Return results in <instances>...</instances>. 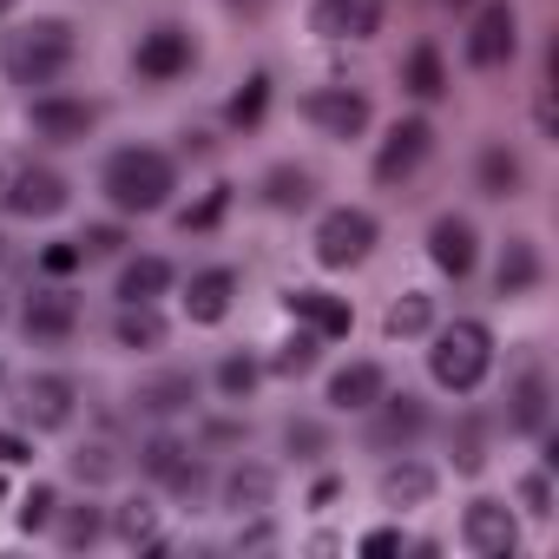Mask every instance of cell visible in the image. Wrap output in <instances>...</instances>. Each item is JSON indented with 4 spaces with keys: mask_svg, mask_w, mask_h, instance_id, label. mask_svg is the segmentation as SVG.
<instances>
[{
    "mask_svg": "<svg viewBox=\"0 0 559 559\" xmlns=\"http://www.w3.org/2000/svg\"><path fill=\"white\" fill-rule=\"evenodd\" d=\"M546 421H552L546 362H520L513 382H507V428H513V435H546Z\"/></svg>",
    "mask_w": 559,
    "mask_h": 559,
    "instance_id": "obj_19",
    "label": "cell"
},
{
    "mask_svg": "<svg viewBox=\"0 0 559 559\" xmlns=\"http://www.w3.org/2000/svg\"><path fill=\"white\" fill-rule=\"evenodd\" d=\"M53 539H60V552H93V546L106 539V507H93V500L60 507V513H53Z\"/></svg>",
    "mask_w": 559,
    "mask_h": 559,
    "instance_id": "obj_33",
    "label": "cell"
},
{
    "mask_svg": "<svg viewBox=\"0 0 559 559\" xmlns=\"http://www.w3.org/2000/svg\"><path fill=\"white\" fill-rule=\"evenodd\" d=\"M73 204V185L53 171V165H14L0 178V211L8 217H27V224H47Z\"/></svg>",
    "mask_w": 559,
    "mask_h": 559,
    "instance_id": "obj_6",
    "label": "cell"
},
{
    "mask_svg": "<svg viewBox=\"0 0 559 559\" xmlns=\"http://www.w3.org/2000/svg\"><path fill=\"white\" fill-rule=\"evenodd\" d=\"M382 21H389V0H317L310 8V34H323V40H376L382 34Z\"/></svg>",
    "mask_w": 559,
    "mask_h": 559,
    "instance_id": "obj_15",
    "label": "cell"
},
{
    "mask_svg": "<svg viewBox=\"0 0 559 559\" xmlns=\"http://www.w3.org/2000/svg\"><path fill=\"white\" fill-rule=\"evenodd\" d=\"M428 263H435L441 276H454V284H467L474 263H480V230H474L461 211H441V217L428 224Z\"/></svg>",
    "mask_w": 559,
    "mask_h": 559,
    "instance_id": "obj_16",
    "label": "cell"
},
{
    "mask_svg": "<svg viewBox=\"0 0 559 559\" xmlns=\"http://www.w3.org/2000/svg\"><path fill=\"white\" fill-rule=\"evenodd\" d=\"M211 382H217V395H224V402H250V395H257V382H263V362H257L250 349H230V356H217Z\"/></svg>",
    "mask_w": 559,
    "mask_h": 559,
    "instance_id": "obj_34",
    "label": "cell"
},
{
    "mask_svg": "<svg viewBox=\"0 0 559 559\" xmlns=\"http://www.w3.org/2000/svg\"><path fill=\"white\" fill-rule=\"evenodd\" d=\"M185 454H191V448H185L178 435H165V428H158V435H145V448H139V474L165 487V480H171V474L185 467Z\"/></svg>",
    "mask_w": 559,
    "mask_h": 559,
    "instance_id": "obj_38",
    "label": "cell"
},
{
    "mask_svg": "<svg viewBox=\"0 0 559 559\" xmlns=\"http://www.w3.org/2000/svg\"><path fill=\"white\" fill-rule=\"evenodd\" d=\"M250 428L243 421H204V448H230V441H243Z\"/></svg>",
    "mask_w": 559,
    "mask_h": 559,
    "instance_id": "obj_50",
    "label": "cell"
},
{
    "mask_svg": "<svg viewBox=\"0 0 559 559\" xmlns=\"http://www.w3.org/2000/svg\"><path fill=\"white\" fill-rule=\"evenodd\" d=\"M474 185H480V198H520L526 191V165H520V152L513 145H480V158H474Z\"/></svg>",
    "mask_w": 559,
    "mask_h": 559,
    "instance_id": "obj_28",
    "label": "cell"
},
{
    "mask_svg": "<svg viewBox=\"0 0 559 559\" xmlns=\"http://www.w3.org/2000/svg\"><path fill=\"white\" fill-rule=\"evenodd\" d=\"M21 330H27V343H47V349L73 343V330H80V297L53 276L47 290H34V297L21 304Z\"/></svg>",
    "mask_w": 559,
    "mask_h": 559,
    "instance_id": "obj_14",
    "label": "cell"
},
{
    "mask_svg": "<svg viewBox=\"0 0 559 559\" xmlns=\"http://www.w3.org/2000/svg\"><path fill=\"white\" fill-rule=\"evenodd\" d=\"M362 415H369V428H362V448H369V454H402V448H415V441L428 435V421H435V415H428V402H421V395H408V389H402V395H389V389H382Z\"/></svg>",
    "mask_w": 559,
    "mask_h": 559,
    "instance_id": "obj_5",
    "label": "cell"
},
{
    "mask_svg": "<svg viewBox=\"0 0 559 559\" xmlns=\"http://www.w3.org/2000/svg\"><path fill=\"white\" fill-rule=\"evenodd\" d=\"M382 389H389V369H382V362H343V369L330 376V408H336V415H362Z\"/></svg>",
    "mask_w": 559,
    "mask_h": 559,
    "instance_id": "obj_26",
    "label": "cell"
},
{
    "mask_svg": "<svg viewBox=\"0 0 559 559\" xmlns=\"http://www.w3.org/2000/svg\"><path fill=\"white\" fill-rule=\"evenodd\" d=\"M0 263H8V237H0Z\"/></svg>",
    "mask_w": 559,
    "mask_h": 559,
    "instance_id": "obj_54",
    "label": "cell"
},
{
    "mask_svg": "<svg viewBox=\"0 0 559 559\" xmlns=\"http://www.w3.org/2000/svg\"><path fill=\"white\" fill-rule=\"evenodd\" d=\"M441 8H467V0H441Z\"/></svg>",
    "mask_w": 559,
    "mask_h": 559,
    "instance_id": "obj_55",
    "label": "cell"
},
{
    "mask_svg": "<svg viewBox=\"0 0 559 559\" xmlns=\"http://www.w3.org/2000/svg\"><path fill=\"white\" fill-rule=\"evenodd\" d=\"M0 323H8V304H0Z\"/></svg>",
    "mask_w": 559,
    "mask_h": 559,
    "instance_id": "obj_57",
    "label": "cell"
},
{
    "mask_svg": "<svg viewBox=\"0 0 559 559\" xmlns=\"http://www.w3.org/2000/svg\"><path fill=\"white\" fill-rule=\"evenodd\" d=\"M428 336H435V349H428L435 389L474 395V389L487 382V369H493V330H487L480 317H454V323H441V330H428Z\"/></svg>",
    "mask_w": 559,
    "mask_h": 559,
    "instance_id": "obj_3",
    "label": "cell"
},
{
    "mask_svg": "<svg viewBox=\"0 0 559 559\" xmlns=\"http://www.w3.org/2000/svg\"><path fill=\"white\" fill-rule=\"evenodd\" d=\"M376 237H382L376 211H362V204H336V211H323V217H317L310 250H317V263H323V270H356V263H369Z\"/></svg>",
    "mask_w": 559,
    "mask_h": 559,
    "instance_id": "obj_4",
    "label": "cell"
},
{
    "mask_svg": "<svg viewBox=\"0 0 559 559\" xmlns=\"http://www.w3.org/2000/svg\"><path fill=\"white\" fill-rule=\"evenodd\" d=\"M336 493H343V480H336V474H323V480H317V487H310V507H330V500H336Z\"/></svg>",
    "mask_w": 559,
    "mask_h": 559,
    "instance_id": "obj_51",
    "label": "cell"
},
{
    "mask_svg": "<svg viewBox=\"0 0 559 559\" xmlns=\"http://www.w3.org/2000/svg\"><path fill=\"white\" fill-rule=\"evenodd\" d=\"M513 53H520L513 0H487V8L474 14V27H467V67L474 73H500V67H513Z\"/></svg>",
    "mask_w": 559,
    "mask_h": 559,
    "instance_id": "obj_10",
    "label": "cell"
},
{
    "mask_svg": "<svg viewBox=\"0 0 559 559\" xmlns=\"http://www.w3.org/2000/svg\"><path fill=\"white\" fill-rule=\"evenodd\" d=\"M237 290H243V276H237L230 263H204V270H191V284H185V317H191L198 330H211V323L230 317Z\"/></svg>",
    "mask_w": 559,
    "mask_h": 559,
    "instance_id": "obj_21",
    "label": "cell"
},
{
    "mask_svg": "<svg viewBox=\"0 0 559 559\" xmlns=\"http://www.w3.org/2000/svg\"><path fill=\"white\" fill-rule=\"evenodd\" d=\"M80 263H86L80 237H60V243H47V250H40V270H47V276H73Z\"/></svg>",
    "mask_w": 559,
    "mask_h": 559,
    "instance_id": "obj_44",
    "label": "cell"
},
{
    "mask_svg": "<svg viewBox=\"0 0 559 559\" xmlns=\"http://www.w3.org/2000/svg\"><path fill=\"white\" fill-rule=\"evenodd\" d=\"M171 191H178V158L158 145H119L99 165V198L119 217H158L171 204Z\"/></svg>",
    "mask_w": 559,
    "mask_h": 559,
    "instance_id": "obj_1",
    "label": "cell"
},
{
    "mask_svg": "<svg viewBox=\"0 0 559 559\" xmlns=\"http://www.w3.org/2000/svg\"><path fill=\"white\" fill-rule=\"evenodd\" d=\"M257 198H263V211H284V217H290V211H310V204H317V171L297 165V158H284V165L263 171Z\"/></svg>",
    "mask_w": 559,
    "mask_h": 559,
    "instance_id": "obj_24",
    "label": "cell"
},
{
    "mask_svg": "<svg viewBox=\"0 0 559 559\" xmlns=\"http://www.w3.org/2000/svg\"><path fill=\"white\" fill-rule=\"evenodd\" d=\"M263 546H276V520H270V513H243V526H237V552H263Z\"/></svg>",
    "mask_w": 559,
    "mask_h": 559,
    "instance_id": "obj_46",
    "label": "cell"
},
{
    "mask_svg": "<svg viewBox=\"0 0 559 559\" xmlns=\"http://www.w3.org/2000/svg\"><path fill=\"white\" fill-rule=\"evenodd\" d=\"M171 284H178L171 257H132V263H119V284H112V297H119V304H158Z\"/></svg>",
    "mask_w": 559,
    "mask_h": 559,
    "instance_id": "obj_27",
    "label": "cell"
},
{
    "mask_svg": "<svg viewBox=\"0 0 559 559\" xmlns=\"http://www.w3.org/2000/svg\"><path fill=\"white\" fill-rule=\"evenodd\" d=\"M323 362V336H310L304 323H297V336H284V343H276V356L263 362L270 376H284V382H297V376H310Z\"/></svg>",
    "mask_w": 559,
    "mask_h": 559,
    "instance_id": "obj_35",
    "label": "cell"
},
{
    "mask_svg": "<svg viewBox=\"0 0 559 559\" xmlns=\"http://www.w3.org/2000/svg\"><path fill=\"white\" fill-rule=\"evenodd\" d=\"M106 533H112V539H126L132 552H145V546L165 533V513H158V500H145V493H139V500H119V507L106 513Z\"/></svg>",
    "mask_w": 559,
    "mask_h": 559,
    "instance_id": "obj_30",
    "label": "cell"
},
{
    "mask_svg": "<svg viewBox=\"0 0 559 559\" xmlns=\"http://www.w3.org/2000/svg\"><path fill=\"white\" fill-rule=\"evenodd\" d=\"M539 276H546V257H539V243L520 230V237H507L500 243V263H493V290L507 297V304H520V297H533L539 290Z\"/></svg>",
    "mask_w": 559,
    "mask_h": 559,
    "instance_id": "obj_23",
    "label": "cell"
},
{
    "mask_svg": "<svg viewBox=\"0 0 559 559\" xmlns=\"http://www.w3.org/2000/svg\"><path fill=\"white\" fill-rule=\"evenodd\" d=\"M165 336H171V323L158 317V304H119V317H112V343H119V349H132V356H158Z\"/></svg>",
    "mask_w": 559,
    "mask_h": 559,
    "instance_id": "obj_25",
    "label": "cell"
},
{
    "mask_svg": "<svg viewBox=\"0 0 559 559\" xmlns=\"http://www.w3.org/2000/svg\"><path fill=\"white\" fill-rule=\"evenodd\" d=\"M224 8H230V14H237V21H257V14H263V8H270V0H224Z\"/></svg>",
    "mask_w": 559,
    "mask_h": 559,
    "instance_id": "obj_52",
    "label": "cell"
},
{
    "mask_svg": "<svg viewBox=\"0 0 559 559\" xmlns=\"http://www.w3.org/2000/svg\"><path fill=\"white\" fill-rule=\"evenodd\" d=\"M520 507H526L533 520H552V474H546V467H533V474L520 480Z\"/></svg>",
    "mask_w": 559,
    "mask_h": 559,
    "instance_id": "obj_43",
    "label": "cell"
},
{
    "mask_svg": "<svg viewBox=\"0 0 559 559\" xmlns=\"http://www.w3.org/2000/svg\"><path fill=\"white\" fill-rule=\"evenodd\" d=\"M356 552H369V559H389V552H408V533H402V526H369V533L356 539Z\"/></svg>",
    "mask_w": 559,
    "mask_h": 559,
    "instance_id": "obj_47",
    "label": "cell"
},
{
    "mask_svg": "<svg viewBox=\"0 0 559 559\" xmlns=\"http://www.w3.org/2000/svg\"><path fill=\"white\" fill-rule=\"evenodd\" d=\"M53 513H60V487H47V480H34L27 493H21V533L27 539H40V533H53Z\"/></svg>",
    "mask_w": 559,
    "mask_h": 559,
    "instance_id": "obj_40",
    "label": "cell"
},
{
    "mask_svg": "<svg viewBox=\"0 0 559 559\" xmlns=\"http://www.w3.org/2000/svg\"><path fill=\"white\" fill-rule=\"evenodd\" d=\"M435 330V297L428 290H402L389 310H382V336L389 343H415V336H428Z\"/></svg>",
    "mask_w": 559,
    "mask_h": 559,
    "instance_id": "obj_31",
    "label": "cell"
},
{
    "mask_svg": "<svg viewBox=\"0 0 559 559\" xmlns=\"http://www.w3.org/2000/svg\"><path fill=\"white\" fill-rule=\"evenodd\" d=\"M276 507V467L270 461H230L217 480V513H270Z\"/></svg>",
    "mask_w": 559,
    "mask_h": 559,
    "instance_id": "obj_20",
    "label": "cell"
},
{
    "mask_svg": "<svg viewBox=\"0 0 559 559\" xmlns=\"http://www.w3.org/2000/svg\"><path fill=\"white\" fill-rule=\"evenodd\" d=\"M533 126H539V139H559V112H552V86H539V99H533Z\"/></svg>",
    "mask_w": 559,
    "mask_h": 559,
    "instance_id": "obj_48",
    "label": "cell"
},
{
    "mask_svg": "<svg viewBox=\"0 0 559 559\" xmlns=\"http://www.w3.org/2000/svg\"><path fill=\"white\" fill-rule=\"evenodd\" d=\"M284 454H290V461H323V454H330V428H323L317 415H290V421H284Z\"/></svg>",
    "mask_w": 559,
    "mask_h": 559,
    "instance_id": "obj_39",
    "label": "cell"
},
{
    "mask_svg": "<svg viewBox=\"0 0 559 559\" xmlns=\"http://www.w3.org/2000/svg\"><path fill=\"white\" fill-rule=\"evenodd\" d=\"M224 211H230V185H211V191L178 217V230H217V217H224Z\"/></svg>",
    "mask_w": 559,
    "mask_h": 559,
    "instance_id": "obj_42",
    "label": "cell"
},
{
    "mask_svg": "<svg viewBox=\"0 0 559 559\" xmlns=\"http://www.w3.org/2000/svg\"><path fill=\"white\" fill-rule=\"evenodd\" d=\"M14 415H21V428H34V435H60V428H73V415H80V382L60 376V369H40V376L21 382Z\"/></svg>",
    "mask_w": 559,
    "mask_h": 559,
    "instance_id": "obj_7",
    "label": "cell"
},
{
    "mask_svg": "<svg viewBox=\"0 0 559 559\" xmlns=\"http://www.w3.org/2000/svg\"><path fill=\"white\" fill-rule=\"evenodd\" d=\"M304 119L323 132V139H362L369 132V119H376V106H369V93H356V86H317V93H304Z\"/></svg>",
    "mask_w": 559,
    "mask_h": 559,
    "instance_id": "obj_12",
    "label": "cell"
},
{
    "mask_svg": "<svg viewBox=\"0 0 559 559\" xmlns=\"http://www.w3.org/2000/svg\"><path fill=\"white\" fill-rule=\"evenodd\" d=\"M165 493H171V500H185V507H198V500L211 493V467H204V454H198V448H191V454H185V467L165 480Z\"/></svg>",
    "mask_w": 559,
    "mask_h": 559,
    "instance_id": "obj_41",
    "label": "cell"
},
{
    "mask_svg": "<svg viewBox=\"0 0 559 559\" xmlns=\"http://www.w3.org/2000/svg\"><path fill=\"white\" fill-rule=\"evenodd\" d=\"M191 67H198V40H191L178 21H158V27L139 40V53H132V73L152 80V86H171V80H185Z\"/></svg>",
    "mask_w": 559,
    "mask_h": 559,
    "instance_id": "obj_11",
    "label": "cell"
},
{
    "mask_svg": "<svg viewBox=\"0 0 559 559\" xmlns=\"http://www.w3.org/2000/svg\"><path fill=\"white\" fill-rule=\"evenodd\" d=\"M402 93H408V99H421V106L448 99V60H441V47H435V40L408 47V60H402Z\"/></svg>",
    "mask_w": 559,
    "mask_h": 559,
    "instance_id": "obj_29",
    "label": "cell"
},
{
    "mask_svg": "<svg viewBox=\"0 0 559 559\" xmlns=\"http://www.w3.org/2000/svg\"><path fill=\"white\" fill-rule=\"evenodd\" d=\"M14 8H21V0H0V21H8V14H14Z\"/></svg>",
    "mask_w": 559,
    "mask_h": 559,
    "instance_id": "obj_53",
    "label": "cell"
},
{
    "mask_svg": "<svg viewBox=\"0 0 559 559\" xmlns=\"http://www.w3.org/2000/svg\"><path fill=\"white\" fill-rule=\"evenodd\" d=\"M0 178H8V165H0Z\"/></svg>",
    "mask_w": 559,
    "mask_h": 559,
    "instance_id": "obj_58",
    "label": "cell"
},
{
    "mask_svg": "<svg viewBox=\"0 0 559 559\" xmlns=\"http://www.w3.org/2000/svg\"><path fill=\"white\" fill-rule=\"evenodd\" d=\"M27 126L47 139V145H86L99 132V106L93 99H73V93H40L27 106Z\"/></svg>",
    "mask_w": 559,
    "mask_h": 559,
    "instance_id": "obj_13",
    "label": "cell"
},
{
    "mask_svg": "<svg viewBox=\"0 0 559 559\" xmlns=\"http://www.w3.org/2000/svg\"><path fill=\"white\" fill-rule=\"evenodd\" d=\"M80 250H86V257H119V250H126V230H119V224H86V230H80Z\"/></svg>",
    "mask_w": 559,
    "mask_h": 559,
    "instance_id": "obj_45",
    "label": "cell"
},
{
    "mask_svg": "<svg viewBox=\"0 0 559 559\" xmlns=\"http://www.w3.org/2000/svg\"><path fill=\"white\" fill-rule=\"evenodd\" d=\"M428 158H435V126H428V119H395L389 139L376 145V165H369V171H376L382 191H402L408 178H421Z\"/></svg>",
    "mask_w": 559,
    "mask_h": 559,
    "instance_id": "obj_8",
    "label": "cell"
},
{
    "mask_svg": "<svg viewBox=\"0 0 559 559\" xmlns=\"http://www.w3.org/2000/svg\"><path fill=\"white\" fill-rule=\"evenodd\" d=\"M263 112H270V73H250V80L230 93L224 119H230V132H257V126H263Z\"/></svg>",
    "mask_w": 559,
    "mask_h": 559,
    "instance_id": "obj_36",
    "label": "cell"
},
{
    "mask_svg": "<svg viewBox=\"0 0 559 559\" xmlns=\"http://www.w3.org/2000/svg\"><path fill=\"white\" fill-rule=\"evenodd\" d=\"M0 500H8V480H0Z\"/></svg>",
    "mask_w": 559,
    "mask_h": 559,
    "instance_id": "obj_56",
    "label": "cell"
},
{
    "mask_svg": "<svg viewBox=\"0 0 559 559\" xmlns=\"http://www.w3.org/2000/svg\"><path fill=\"white\" fill-rule=\"evenodd\" d=\"M284 304H290V317H297L310 336H323V343H343V336L356 330V304L336 297V290H290Z\"/></svg>",
    "mask_w": 559,
    "mask_h": 559,
    "instance_id": "obj_22",
    "label": "cell"
},
{
    "mask_svg": "<svg viewBox=\"0 0 559 559\" xmlns=\"http://www.w3.org/2000/svg\"><path fill=\"white\" fill-rule=\"evenodd\" d=\"M14 461H34V441L14 435V428H0V467H14Z\"/></svg>",
    "mask_w": 559,
    "mask_h": 559,
    "instance_id": "obj_49",
    "label": "cell"
},
{
    "mask_svg": "<svg viewBox=\"0 0 559 559\" xmlns=\"http://www.w3.org/2000/svg\"><path fill=\"white\" fill-rule=\"evenodd\" d=\"M461 546H467L474 559H513V552H520V520H513V507L493 500V493L467 500V507H461Z\"/></svg>",
    "mask_w": 559,
    "mask_h": 559,
    "instance_id": "obj_9",
    "label": "cell"
},
{
    "mask_svg": "<svg viewBox=\"0 0 559 559\" xmlns=\"http://www.w3.org/2000/svg\"><path fill=\"white\" fill-rule=\"evenodd\" d=\"M435 487H441V474H435L428 461H415V448L389 454V461H382V474H376V500H382V507H395V513L428 507V500H435Z\"/></svg>",
    "mask_w": 559,
    "mask_h": 559,
    "instance_id": "obj_18",
    "label": "cell"
},
{
    "mask_svg": "<svg viewBox=\"0 0 559 559\" xmlns=\"http://www.w3.org/2000/svg\"><path fill=\"white\" fill-rule=\"evenodd\" d=\"M448 454H454V474H480L487 467V421L480 415H461L448 428Z\"/></svg>",
    "mask_w": 559,
    "mask_h": 559,
    "instance_id": "obj_37",
    "label": "cell"
},
{
    "mask_svg": "<svg viewBox=\"0 0 559 559\" xmlns=\"http://www.w3.org/2000/svg\"><path fill=\"white\" fill-rule=\"evenodd\" d=\"M73 60H80V27L60 14H34L14 34H0V73H8V86H27V93L53 86Z\"/></svg>",
    "mask_w": 559,
    "mask_h": 559,
    "instance_id": "obj_2",
    "label": "cell"
},
{
    "mask_svg": "<svg viewBox=\"0 0 559 559\" xmlns=\"http://www.w3.org/2000/svg\"><path fill=\"white\" fill-rule=\"evenodd\" d=\"M198 408V369H158V376H145L139 389H132V415H145V421H178V415H191Z\"/></svg>",
    "mask_w": 559,
    "mask_h": 559,
    "instance_id": "obj_17",
    "label": "cell"
},
{
    "mask_svg": "<svg viewBox=\"0 0 559 559\" xmlns=\"http://www.w3.org/2000/svg\"><path fill=\"white\" fill-rule=\"evenodd\" d=\"M67 474L80 480V487H106V480H119L126 474V454H119V441H80L73 454H67Z\"/></svg>",
    "mask_w": 559,
    "mask_h": 559,
    "instance_id": "obj_32",
    "label": "cell"
}]
</instances>
